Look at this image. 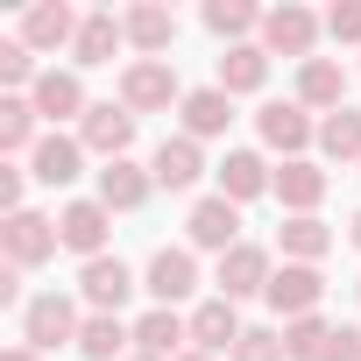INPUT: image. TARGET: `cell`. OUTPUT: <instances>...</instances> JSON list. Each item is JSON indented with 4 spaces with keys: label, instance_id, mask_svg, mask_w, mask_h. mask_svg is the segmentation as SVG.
<instances>
[{
    "label": "cell",
    "instance_id": "6da1fadb",
    "mask_svg": "<svg viewBox=\"0 0 361 361\" xmlns=\"http://www.w3.org/2000/svg\"><path fill=\"white\" fill-rule=\"evenodd\" d=\"M78 305L64 298V290H43V298H29L22 305V347H36V354H57V347H78Z\"/></svg>",
    "mask_w": 361,
    "mask_h": 361
},
{
    "label": "cell",
    "instance_id": "7a4b0ae2",
    "mask_svg": "<svg viewBox=\"0 0 361 361\" xmlns=\"http://www.w3.org/2000/svg\"><path fill=\"white\" fill-rule=\"evenodd\" d=\"M170 99L185 106V85H177L170 57H135V64L121 71V106H128V114H163Z\"/></svg>",
    "mask_w": 361,
    "mask_h": 361
},
{
    "label": "cell",
    "instance_id": "3957f363",
    "mask_svg": "<svg viewBox=\"0 0 361 361\" xmlns=\"http://www.w3.org/2000/svg\"><path fill=\"white\" fill-rule=\"evenodd\" d=\"M319 29H326V22H319L312 8L283 0V8H269V15H262V50H269V57H305V64H312V43H319Z\"/></svg>",
    "mask_w": 361,
    "mask_h": 361
},
{
    "label": "cell",
    "instance_id": "277c9868",
    "mask_svg": "<svg viewBox=\"0 0 361 361\" xmlns=\"http://www.w3.org/2000/svg\"><path fill=\"white\" fill-rule=\"evenodd\" d=\"M276 312H283V326L290 319H312L319 312V298H326V276H319V262H283L276 276H269V290H262Z\"/></svg>",
    "mask_w": 361,
    "mask_h": 361
},
{
    "label": "cell",
    "instance_id": "5b68a950",
    "mask_svg": "<svg viewBox=\"0 0 361 361\" xmlns=\"http://www.w3.org/2000/svg\"><path fill=\"white\" fill-rule=\"evenodd\" d=\"M0 248H8L15 269H36V262H50L64 241H57V220H43V213H8V227H0Z\"/></svg>",
    "mask_w": 361,
    "mask_h": 361
},
{
    "label": "cell",
    "instance_id": "8992f818",
    "mask_svg": "<svg viewBox=\"0 0 361 361\" xmlns=\"http://www.w3.org/2000/svg\"><path fill=\"white\" fill-rule=\"evenodd\" d=\"M106 227H114V213H106L99 199H71V206L57 213V241H64L71 255H85V262L106 255Z\"/></svg>",
    "mask_w": 361,
    "mask_h": 361
},
{
    "label": "cell",
    "instance_id": "52a82bcc",
    "mask_svg": "<svg viewBox=\"0 0 361 361\" xmlns=\"http://www.w3.org/2000/svg\"><path fill=\"white\" fill-rule=\"evenodd\" d=\"M255 128H262V142H269V149H283V163H298V156L312 149V135H319V128H312V114H305L298 99H269V106L255 114Z\"/></svg>",
    "mask_w": 361,
    "mask_h": 361
},
{
    "label": "cell",
    "instance_id": "ba28073f",
    "mask_svg": "<svg viewBox=\"0 0 361 361\" xmlns=\"http://www.w3.org/2000/svg\"><path fill=\"white\" fill-rule=\"evenodd\" d=\"M269 248H255V241H241V248H227L220 255V298L227 305H241V298H262L269 290Z\"/></svg>",
    "mask_w": 361,
    "mask_h": 361
},
{
    "label": "cell",
    "instance_id": "9c48e42d",
    "mask_svg": "<svg viewBox=\"0 0 361 361\" xmlns=\"http://www.w3.org/2000/svg\"><path fill=\"white\" fill-rule=\"evenodd\" d=\"M78 142L92 149V156H106V163H121L128 156V142H135V114L128 106H85V121H78Z\"/></svg>",
    "mask_w": 361,
    "mask_h": 361
},
{
    "label": "cell",
    "instance_id": "30bf717a",
    "mask_svg": "<svg viewBox=\"0 0 361 361\" xmlns=\"http://www.w3.org/2000/svg\"><path fill=\"white\" fill-rule=\"evenodd\" d=\"M185 227H192V248H213V255L241 248V206H234V199H220V192H213V199H199Z\"/></svg>",
    "mask_w": 361,
    "mask_h": 361
},
{
    "label": "cell",
    "instance_id": "8fae6325",
    "mask_svg": "<svg viewBox=\"0 0 361 361\" xmlns=\"http://www.w3.org/2000/svg\"><path fill=\"white\" fill-rule=\"evenodd\" d=\"M142 290H149L156 305L192 298V290H199V262H192V248H156V255H149V276H142Z\"/></svg>",
    "mask_w": 361,
    "mask_h": 361
},
{
    "label": "cell",
    "instance_id": "7c38bea8",
    "mask_svg": "<svg viewBox=\"0 0 361 361\" xmlns=\"http://www.w3.org/2000/svg\"><path fill=\"white\" fill-rule=\"evenodd\" d=\"M298 106H305V114H340V106H347V71H340V57L298 64Z\"/></svg>",
    "mask_w": 361,
    "mask_h": 361
},
{
    "label": "cell",
    "instance_id": "4fadbf2b",
    "mask_svg": "<svg viewBox=\"0 0 361 361\" xmlns=\"http://www.w3.org/2000/svg\"><path fill=\"white\" fill-rule=\"evenodd\" d=\"M78 22H85V15H71L64 0H36V8L22 15V43H29V50H71V43H78Z\"/></svg>",
    "mask_w": 361,
    "mask_h": 361
},
{
    "label": "cell",
    "instance_id": "5bb4252c",
    "mask_svg": "<svg viewBox=\"0 0 361 361\" xmlns=\"http://www.w3.org/2000/svg\"><path fill=\"white\" fill-rule=\"evenodd\" d=\"M78 290H85V305H92V312H114V319H121V305H128L135 276H128V262H121V255H99V262H85V269H78Z\"/></svg>",
    "mask_w": 361,
    "mask_h": 361
},
{
    "label": "cell",
    "instance_id": "9a60e30c",
    "mask_svg": "<svg viewBox=\"0 0 361 361\" xmlns=\"http://www.w3.org/2000/svg\"><path fill=\"white\" fill-rule=\"evenodd\" d=\"M241 333H248V326H241V312H234L227 298H206V305L192 312V347H199V354H234Z\"/></svg>",
    "mask_w": 361,
    "mask_h": 361
},
{
    "label": "cell",
    "instance_id": "2e32d148",
    "mask_svg": "<svg viewBox=\"0 0 361 361\" xmlns=\"http://www.w3.org/2000/svg\"><path fill=\"white\" fill-rule=\"evenodd\" d=\"M149 177L163 192H192L199 177H206V156H199V142L192 135H170L163 149H156V163H149Z\"/></svg>",
    "mask_w": 361,
    "mask_h": 361
},
{
    "label": "cell",
    "instance_id": "e0dca14e",
    "mask_svg": "<svg viewBox=\"0 0 361 361\" xmlns=\"http://www.w3.org/2000/svg\"><path fill=\"white\" fill-rule=\"evenodd\" d=\"M192 340V319H177V305H156L135 319V354H156V361H177V347Z\"/></svg>",
    "mask_w": 361,
    "mask_h": 361
},
{
    "label": "cell",
    "instance_id": "ac0fdd59",
    "mask_svg": "<svg viewBox=\"0 0 361 361\" xmlns=\"http://www.w3.org/2000/svg\"><path fill=\"white\" fill-rule=\"evenodd\" d=\"M29 106H36V121H85V85H78V71H43L36 92H29Z\"/></svg>",
    "mask_w": 361,
    "mask_h": 361
},
{
    "label": "cell",
    "instance_id": "d6986e66",
    "mask_svg": "<svg viewBox=\"0 0 361 361\" xmlns=\"http://www.w3.org/2000/svg\"><path fill=\"white\" fill-rule=\"evenodd\" d=\"M262 192H276V177H269V163H262L255 149H227V163H220V199L248 206V199H262Z\"/></svg>",
    "mask_w": 361,
    "mask_h": 361
},
{
    "label": "cell",
    "instance_id": "ffe728a7",
    "mask_svg": "<svg viewBox=\"0 0 361 361\" xmlns=\"http://www.w3.org/2000/svg\"><path fill=\"white\" fill-rule=\"evenodd\" d=\"M149 192H156V177H149L142 163H128V156L99 170V206H106V213H135Z\"/></svg>",
    "mask_w": 361,
    "mask_h": 361
},
{
    "label": "cell",
    "instance_id": "44dd1931",
    "mask_svg": "<svg viewBox=\"0 0 361 361\" xmlns=\"http://www.w3.org/2000/svg\"><path fill=\"white\" fill-rule=\"evenodd\" d=\"M276 199H283L290 220H298V213H319V199H326V170H319L312 156L283 163V170H276Z\"/></svg>",
    "mask_w": 361,
    "mask_h": 361
},
{
    "label": "cell",
    "instance_id": "7402d4cb",
    "mask_svg": "<svg viewBox=\"0 0 361 361\" xmlns=\"http://www.w3.org/2000/svg\"><path fill=\"white\" fill-rule=\"evenodd\" d=\"M78 163H85V142H71V135H43L29 149V177H36V185H71Z\"/></svg>",
    "mask_w": 361,
    "mask_h": 361
},
{
    "label": "cell",
    "instance_id": "603a6c76",
    "mask_svg": "<svg viewBox=\"0 0 361 361\" xmlns=\"http://www.w3.org/2000/svg\"><path fill=\"white\" fill-rule=\"evenodd\" d=\"M121 29H128V43H135L142 57H163V50L177 43V15H170V8H156V0L128 8V15H121Z\"/></svg>",
    "mask_w": 361,
    "mask_h": 361
},
{
    "label": "cell",
    "instance_id": "cb8c5ba5",
    "mask_svg": "<svg viewBox=\"0 0 361 361\" xmlns=\"http://www.w3.org/2000/svg\"><path fill=\"white\" fill-rule=\"evenodd\" d=\"M121 43H128L121 15H106V8H99V15H85V22H78V43H71V57L92 71V64H114V50H121Z\"/></svg>",
    "mask_w": 361,
    "mask_h": 361
},
{
    "label": "cell",
    "instance_id": "d4e9b609",
    "mask_svg": "<svg viewBox=\"0 0 361 361\" xmlns=\"http://www.w3.org/2000/svg\"><path fill=\"white\" fill-rule=\"evenodd\" d=\"M262 85H269V50L262 43H234L220 57V92L234 99V92H262Z\"/></svg>",
    "mask_w": 361,
    "mask_h": 361
},
{
    "label": "cell",
    "instance_id": "484cf974",
    "mask_svg": "<svg viewBox=\"0 0 361 361\" xmlns=\"http://www.w3.org/2000/svg\"><path fill=\"white\" fill-rule=\"evenodd\" d=\"M227 121H234V99H227L220 85H199V92H185V135H192V142H213V135H227Z\"/></svg>",
    "mask_w": 361,
    "mask_h": 361
},
{
    "label": "cell",
    "instance_id": "4316f807",
    "mask_svg": "<svg viewBox=\"0 0 361 361\" xmlns=\"http://www.w3.org/2000/svg\"><path fill=\"white\" fill-rule=\"evenodd\" d=\"M128 347H135V333H128L114 312H92V319L78 326V354H85V361H121Z\"/></svg>",
    "mask_w": 361,
    "mask_h": 361
},
{
    "label": "cell",
    "instance_id": "83f0119b",
    "mask_svg": "<svg viewBox=\"0 0 361 361\" xmlns=\"http://www.w3.org/2000/svg\"><path fill=\"white\" fill-rule=\"evenodd\" d=\"M283 262H319L326 248H333V227L319 220V213H298V220H283Z\"/></svg>",
    "mask_w": 361,
    "mask_h": 361
},
{
    "label": "cell",
    "instance_id": "f1b7e54d",
    "mask_svg": "<svg viewBox=\"0 0 361 361\" xmlns=\"http://www.w3.org/2000/svg\"><path fill=\"white\" fill-rule=\"evenodd\" d=\"M206 29L234 50V43H248V36H262V15L248 8V0H206Z\"/></svg>",
    "mask_w": 361,
    "mask_h": 361
},
{
    "label": "cell",
    "instance_id": "f546056e",
    "mask_svg": "<svg viewBox=\"0 0 361 361\" xmlns=\"http://www.w3.org/2000/svg\"><path fill=\"white\" fill-rule=\"evenodd\" d=\"M319 149H326L333 163H361V114H354V106L326 114V121H319Z\"/></svg>",
    "mask_w": 361,
    "mask_h": 361
},
{
    "label": "cell",
    "instance_id": "4dcf8cb0",
    "mask_svg": "<svg viewBox=\"0 0 361 361\" xmlns=\"http://www.w3.org/2000/svg\"><path fill=\"white\" fill-rule=\"evenodd\" d=\"M43 135H36V106L22 99V92H8V99H0V149H8V156H22V149H36Z\"/></svg>",
    "mask_w": 361,
    "mask_h": 361
},
{
    "label": "cell",
    "instance_id": "1f68e13d",
    "mask_svg": "<svg viewBox=\"0 0 361 361\" xmlns=\"http://www.w3.org/2000/svg\"><path fill=\"white\" fill-rule=\"evenodd\" d=\"M326 340H333V326H326L319 312L283 326V354H290V361H319V354H326Z\"/></svg>",
    "mask_w": 361,
    "mask_h": 361
},
{
    "label": "cell",
    "instance_id": "d6a6232c",
    "mask_svg": "<svg viewBox=\"0 0 361 361\" xmlns=\"http://www.w3.org/2000/svg\"><path fill=\"white\" fill-rule=\"evenodd\" d=\"M36 78H43V71H36V50H29L22 36H8V43H0V85H29V92H36Z\"/></svg>",
    "mask_w": 361,
    "mask_h": 361
},
{
    "label": "cell",
    "instance_id": "836d02e7",
    "mask_svg": "<svg viewBox=\"0 0 361 361\" xmlns=\"http://www.w3.org/2000/svg\"><path fill=\"white\" fill-rule=\"evenodd\" d=\"M227 361H290V354H283V333H269V326H248V333H241V347H234Z\"/></svg>",
    "mask_w": 361,
    "mask_h": 361
},
{
    "label": "cell",
    "instance_id": "e575fe53",
    "mask_svg": "<svg viewBox=\"0 0 361 361\" xmlns=\"http://www.w3.org/2000/svg\"><path fill=\"white\" fill-rule=\"evenodd\" d=\"M326 36L333 43H361V0H333L326 8Z\"/></svg>",
    "mask_w": 361,
    "mask_h": 361
},
{
    "label": "cell",
    "instance_id": "d590c367",
    "mask_svg": "<svg viewBox=\"0 0 361 361\" xmlns=\"http://www.w3.org/2000/svg\"><path fill=\"white\" fill-rule=\"evenodd\" d=\"M319 361H361V333H354V326H333V340H326Z\"/></svg>",
    "mask_w": 361,
    "mask_h": 361
},
{
    "label": "cell",
    "instance_id": "8d00e7d4",
    "mask_svg": "<svg viewBox=\"0 0 361 361\" xmlns=\"http://www.w3.org/2000/svg\"><path fill=\"white\" fill-rule=\"evenodd\" d=\"M0 206H8V213H29V206H22V170H0Z\"/></svg>",
    "mask_w": 361,
    "mask_h": 361
},
{
    "label": "cell",
    "instance_id": "74e56055",
    "mask_svg": "<svg viewBox=\"0 0 361 361\" xmlns=\"http://www.w3.org/2000/svg\"><path fill=\"white\" fill-rule=\"evenodd\" d=\"M0 305H22V269H15V262L0 269Z\"/></svg>",
    "mask_w": 361,
    "mask_h": 361
},
{
    "label": "cell",
    "instance_id": "f35d334b",
    "mask_svg": "<svg viewBox=\"0 0 361 361\" xmlns=\"http://www.w3.org/2000/svg\"><path fill=\"white\" fill-rule=\"evenodd\" d=\"M0 361H43L36 347H8V354H0Z\"/></svg>",
    "mask_w": 361,
    "mask_h": 361
},
{
    "label": "cell",
    "instance_id": "ab89813d",
    "mask_svg": "<svg viewBox=\"0 0 361 361\" xmlns=\"http://www.w3.org/2000/svg\"><path fill=\"white\" fill-rule=\"evenodd\" d=\"M177 361H213V354H199V347H192V354H177Z\"/></svg>",
    "mask_w": 361,
    "mask_h": 361
},
{
    "label": "cell",
    "instance_id": "60d3db41",
    "mask_svg": "<svg viewBox=\"0 0 361 361\" xmlns=\"http://www.w3.org/2000/svg\"><path fill=\"white\" fill-rule=\"evenodd\" d=\"M347 234H354V248H361V213H354V227H347Z\"/></svg>",
    "mask_w": 361,
    "mask_h": 361
},
{
    "label": "cell",
    "instance_id": "b9f144b4",
    "mask_svg": "<svg viewBox=\"0 0 361 361\" xmlns=\"http://www.w3.org/2000/svg\"><path fill=\"white\" fill-rule=\"evenodd\" d=\"M128 361H156V354H128Z\"/></svg>",
    "mask_w": 361,
    "mask_h": 361
}]
</instances>
